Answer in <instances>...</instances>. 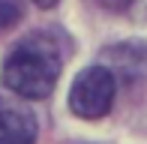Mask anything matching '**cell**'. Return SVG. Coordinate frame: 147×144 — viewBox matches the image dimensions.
<instances>
[{
  "instance_id": "3957f363",
  "label": "cell",
  "mask_w": 147,
  "mask_h": 144,
  "mask_svg": "<svg viewBox=\"0 0 147 144\" xmlns=\"http://www.w3.org/2000/svg\"><path fill=\"white\" fill-rule=\"evenodd\" d=\"M36 114L18 99L0 96V144H33Z\"/></svg>"
},
{
  "instance_id": "5b68a950",
  "label": "cell",
  "mask_w": 147,
  "mask_h": 144,
  "mask_svg": "<svg viewBox=\"0 0 147 144\" xmlns=\"http://www.w3.org/2000/svg\"><path fill=\"white\" fill-rule=\"evenodd\" d=\"M99 3H102L105 9H111V12H123V9L132 6V0H99Z\"/></svg>"
},
{
  "instance_id": "7a4b0ae2",
  "label": "cell",
  "mask_w": 147,
  "mask_h": 144,
  "mask_svg": "<svg viewBox=\"0 0 147 144\" xmlns=\"http://www.w3.org/2000/svg\"><path fill=\"white\" fill-rule=\"evenodd\" d=\"M114 72L108 66H90L84 69L81 75L72 81L69 90V108L72 114L84 117V120H96V117H105L114 105Z\"/></svg>"
},
{
  "instance_id": "8992f818",
  "label": "cell",
  "mask_w": 147,
  "mask_h": 144,
  "mask_svg": "<svg viewBox=\"0 0 147 144\" xmlns=\"http://www.w3.org/2000/svg\"><path fill=\"white\" fill-rule=\"evenodd\" d=\"M33 3H36L39 9H51V6H57L60 0H33Z\"/></svg>"
},
{
  "instance_id": "277c9868",
  "label": "cell",
  "mask_w": 147,
  "mask_h": 144,
  "mask_svg": "<svg viewBox=\"0 0 147 144\" xmlns=\"http://www.w3.org/2000/svg\"><path fill=\"white\" fill-rule=\"evenodd\" d=\"M21 0H0V30H9L21 21Z\"/></svg>"
},
{
  "instance_id": "6da1fadb",
  "label": "cell",
  "mask_w": 147,
  "mask_h": 144,
  "mask_svg": "<svg viewBox=\"0 0 147 144\" xmlns=\"http://www.w3.org/2000/svg\"><path fill=\"white\" fill-rule=\"evenodd\" d=\"M63 54L51 33H33L12 48L3 63V84L21 99H45L54 90Z\"/></svg>"
}]
</instances>
